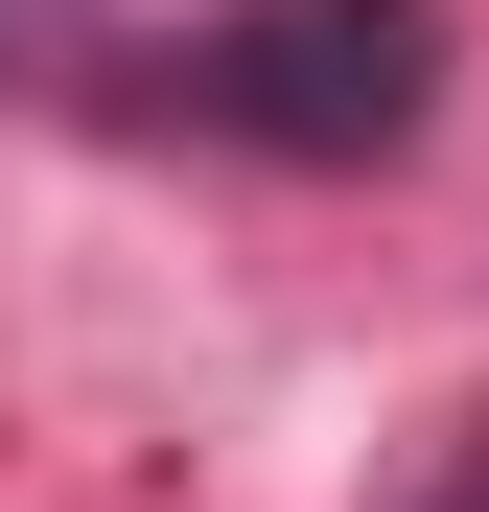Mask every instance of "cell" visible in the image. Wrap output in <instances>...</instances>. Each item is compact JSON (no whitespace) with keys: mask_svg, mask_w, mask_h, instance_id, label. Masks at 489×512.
<instances>
[{"mask_svg":"<svg viewBox=\"0 0 489 512\" xmlns=\"http://www.w3.org/2000/svg\"><path fill=\"white\" fill-rule=\"evenodd\" d=\"M396 512H489V419H466V443H443L420 489H396Z\"/></svg>","mask_w":489,"mask_h":512,"instance_id":"obj_3","label":"cell"},{"mask_svg":"<svg viewBox=\"0 0 489 512\" xmlns=\"http://www.w3.org/2000/svg\"><path fill=\"white\" fill-rule=\"evenodd\" d=\"M94 24H117V0H0V94H47V70L94 47Z\"/></svg>","mask_w":489,"mask_h":512,"instance_id":"obj_2","label":"cell"},{"mask_svg":"<svg viewBox=\"0 0 489 512\" xmlns=\"http://www.w3.org/2000/svg\"><path fill=\"white\" fill-rule=\"evenodd\" d=\"M140 140H210V163H396L443 117V0H233V24L140 47Z\"/></svg>","mask_w":489,"mask_h":512,"instance_id":"obj_1","label":"cell"}]
</instances>
